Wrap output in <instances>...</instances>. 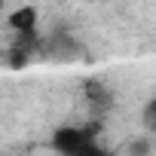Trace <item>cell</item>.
Here are the masks:
<instances>
[{
  "instance_id": "6da1fadb",
  "label": "cell",
  "mask_w": 156,
  "mask_h": 156,
  "mask_svg": "<svg viewBox=\"0 0 156 156\" xmlns=\"http://www.w3.org/2000/svg\"><path fill=\"white\" fill-rule=\"evenodd\" d=\"M89 144H95V132H89V129L64 126V129H58V132L52 135V147H55V153H61V156H80Z\"/></svg>"
},
{
  "instance_id": "5b68a950",
  "label": "cell",
  "mask_w": 156,
  "mask_h": 156,
  "mask_svg": "<svg viewBox=\"0 0 156 156\" xmlns=\"http://www.w3.org/2000/svg\"><path fill=\"white\" fill-rule=\"evenodd\" d=\"M28 58H31V52H28V49L12 46V49H9V55H6V64H9V67H25V64H28Z\"/></svg>"
},
{
  "instance_id": "8992f818",
  "label": "cell",
  "mask_w": 156,
  "mask_h": 156,
  "mask_svg": "<svg viewBox=\"0 0 156 156\" xmlns=\"http://www.w3.org/2000/svg\"><path fill=\"white\" fill-rule=\"evenodd\" d=\"M129 156H150V141L147 138H138L129 144Z\"/></svg>"
},
{
  "instance_id": "3957f363",
  "label": "cell",
  "mask_w": 156,
  "mask_h": 156,
  "mask_svg": "<svg viewBox=\"0 0 156 156\" xmlns=\"http://www.w3.org/2000/svg\"><path fill=\"white\" fill-rule=\"evenodd\" d=\"M86 98H89V101H92L98 110L110 107V101H113V98H110V92H107V89H104L98 80H89V83H86Z\"/></svg>"
},
{
  "instance_id": "277c9868",
  "label": "cell",
  "mask_w": 156,
  "mask_h": 156,
  "mask_svg": "<svg viewBox=\"0 0 156 156\" xmlns=\"http://www.w3.org/2000/svg\"><path fill=\"white\" fill-rule=\"evenodd\" d=\"M141 119H144V129L147 132H156V98H150L141 110Z\"/></svg>"
},
{
  "instance_id": "ba28073f",
  "label": "cell",
  "mask_w": 156,
  "mask_h": 156,
  "mask_svg": "<svg viewBox=\"0 0 156 156\" xmlns=\"http://www.w3.org/2000/svg\"><path fill=\"white\" fill-rule=\"evenodd\" d=\"M0 6H3V0H0Z\"/></svg>"
},
{
  "instance_id": "7a4b0ae2",
  "label": "cell",
  "mask_w": 156,
  "mask_h": 156,
  "mask_svg": "<svg viewBox=\"0 0 156 156\" xmlns=\"http://www.w3.org/2000/svg\"><path fill=\"white\" fill-rule=\"evenodd\" d=\"M9 28H12L16 34L34 31V28H37V9H34V6H19V9H12V12H9Z\"/></svg>"
},
{
  "instance_id": "52a82bcc",
  "label": "cell",
  "mask_w": 156,
  "mask_h": 156,
  "mask_svg": "<svg viewBox=\"0 0 156 156\" xmlns=\"http://www.w3.org/2000/svg\"><path fill=\"white\" fill-rule=\"evenodd\" d=\"M80 156H113V153H107V150H101L98 144H89V147H86V150H83Z\"/></svg>"
}]
</instances>
